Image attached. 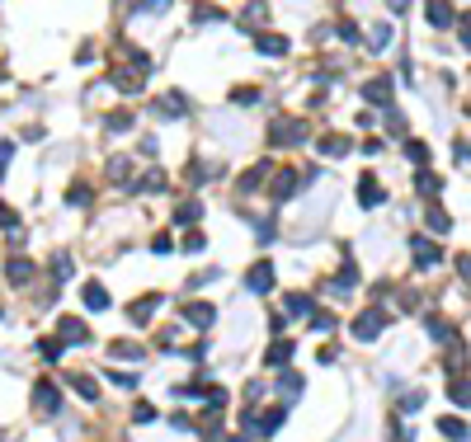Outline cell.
I'll use <instances>...</instances> for the list:
<instances>
[{"label": "cell", "instance_id": "1", "mask_svg": "<svg viewBox=\"0 0 471 442\" xmlns=\"http://www.w3.org/2000/svg\"><path fill=\"white\" fill-rule=\"evenodd\" d=\"M146 76H151V57H146V52H132L128 66H113V71H108V85H113V90H123V94H137V90L146 85Z\"/></svg>", "mask_w": 471, "mask_h": 442}, {"label": "cell", "instance_id": "2", "mask_svg": "<svg viewBox=\"0 0 471 442\" xmlns=\"http://www.w3.org/2000/svg\"><path fill=\"white\" fill-rule=\"evenodd\" d=\"M307 141V123L302 118H288V113H278L273 123H269V146H302Z\"/></svg>", "mask_w": 471, "mask_h": 442}, {"label": "cell", "instance_id": "3", "mask_svg": "<svg viewBox=\"0 0 471 442\" xmlns=\"http://www.w3.org/2000/svg\"><path fill=\"white\" fill-rule=\"evenodd\" d=\"M307 179H316V174L278 170V174H273V183H269V198H273V203H288V198H297V193H302V183H307Z\"/></svg>", "mask_w": 471, "mask_h": 442}, {"label": "cell", "instance_id": "4", "mask_svg": "<svg viewBox=\"0 0 471 442\" xmlns=\"http://www.w3.org/2000/svg\"><path fill=\"white\" fill-rule=\"evenodd\" d=\"M410 250H415V263H419V268H434V263H443V250H439L429 235H410Z\"/></svg>", "mask_w": 471, "mask_h": 442}, {"label": "cell", "instance_id": "5", "mask_svg": "<svg viewBox=\"0 0 471 442\" xmlns=\"http://www.w3.org/2000/svg\"><path fill=\"white\" fill-rule=\"evenodd\" d=\"M245 287L255 292V297H264V292H273V263L269 259H260L250 273H245Z\"/></svg>", "mask_w": 471, "mask_h": 442}, {"label": "cell", "instance_id": "6", "mask_svg": "<svg viewBox=\"0 0 471 442\" xmlns=\"http://www.w3.org/2000/svg\"><path fill=\"white\" fill-rule=\"evenodd\" d=\"M382 325H387V315L372 306V311H363L358 320H354V339H363V343H367V339H377V334H382Z\"/></svg>", "mask_w": 471, "mask_h": 442}, {"label": "cell", "instance_id": "7", "mask_svg": "<svg viewBox=\"0 0 471 442\" xmlns=\"http://www.w3.org/2000/svg\"><path fill=\"white\" fill-rule=\"evenodd\" d=\"M57 339L61 343H90V330H85V320H76V315H61L57 320Z\"/></svg>", "mask_w": 471, "mask_h": 442}, {"label": "cell", "instance_id": "8", "mask_svg": "<svg viewBox=\"0 0 471 442\" xmlns=\"http://www.w3.org/2000/svg\"><path fill=\"white\" fill-rule=\"evenodd\" d=\"M392 90H396V85H392L387 76H372V80L363 85V99H372L377 108H392Z\"/></svg>", "mask_w": 471, "mask_h": 442}, {"label": "cell", "instance_id": "9", "mask_svg": "<svg viewBox=\"0 0 471 442\" xmlns=\"http://www.w3.org/2000/svg\"><path fill=\"white\" fill-rule=\"evenodd\" d=\"M160 301H165L160 292H151V297H137V301H132V306H128V315H132V320H137V325H146V320H151V315L160 311Z\"/></svg>", "mask_w": 471, "mask_h": 442}, {"label": "cell", "instance_id": "10", "mask_svg": "<svg viewBox=\"0 0 471 442\" xmlns=\"http://www.w3.org/2000/svg\"><path fill=\"white\" fill-rule=\"evenodd\" d=\"M180 315L189 320V325H198V330L217 325V311H212V306H203V301H189V306H180Z\"/></svg>", "mask_w": 471, "mask_h": 442}, {"label": "cell", "instance_id": "11", "mask_svg": "<svg viewBox=\"0 0 471 442\" xmlns=\"http://www.w3.org/2000/svg\"><path fill=\"white\" fill-rule=\"evenodd\" d=\"M358 203H363V208H377V203H387V188L372 179V174H363V179H358Z\"/></svg>", "mask_w": 471, "mask_h": 442}, {"label": "cell", "instance_id": "12", "mask_svg": "<svg viewBox=\"0 0 471 442\" xmlns=\"http://www.w3.org/2000/svg\"><path fill=\"white\" fill-rule=\"evenodd\" d=\"M316 151H320V156H330V160H340V156H349V137H340V132H325V137L316 141Z\"/></svg>", "mask_w": 471, "mask_h": 442}, {"label": "cell", "instance_id": "13", "mask_svg": "<svg viewBox=\"0 0 471 442\" xmlns=\"http://www.w3.org/2000/svg\"><path fill=\"white\" fill-rule=\"evenodd\" d=\"M255 52L283 57V52H288V38H283V33H255Z\"/></svg>", "mask_w": 471, "mask_h": 442}, {"label": "cell", "instance_id": "14", "mask_svg": "<svg viewBox=\"0 0 471 442\" xmlns=\"http://www.w3.org/2000/svg\"><path fill=\"white\" fill-rule=\"evenodd\" d=\"M33 400H38L43 414H57V405H61V395H57L52 381H38V386H33Z\"/></svg>", "mask_w": 471, "mask_h": 442}, {"label": "cell", "instance_id": "15", "mask_svg": "<svg viewBox=\"0 0 471 442\" xmlns=\"http://www.w3.org/2000/svg\"><path fill=\"white\" fill-rule=\"evenodd\" d=\"M354 283H358V268H354V259H344V268L335 273L330 292H335V297H349V292H354Z\"/></svg>", "mask_w": 471, "mask_h": 442}, {"label": "cell", "instance_id": "16", "mask_svg": "<svg viewBox=\"0 0 471 442\" xmlns=\"http://www.w3.org/2000/svg\"><path fill=\"white\" fill-rule=\"evenodd\" d=\"M292 353H297V343H292V339H278V343L264 353V367H283V363H292Z\"/></svg>", "mask_w": 471, "mask_h": 442}, {"label": "cell", "instance_id": "17", "mask_svg": "<svg viewBox=\"0 0 471 442\" xmlns=\"http://www.w3.org/2000/svg\"><path fill=\"white\" fill-rule=\"evenodd\" d=\"M424 14H429V24H434V28H452V5H448V0H429Z\"/></svg>", "mask_w": 471, "mask_h": 442}, {"label": "cell", "instance_id": "18", "mask_svg": "<svg viewBox=\"0 0 471 442\" xmlns=\"http://www.w3.org/2000/svg\"><path fill=\"white\" fill-rule=\"evenodd\" d=\"M160 113H165V118H184V113H189V99H184L180 90H170V94H160Z\"/></svg>", "mask_w": 471, "mask_h": 442}, {"label": "cell", "instance_id": "19", "mask_svg": "<svg viewBox=\"0 0 471 442\" xmlns=\"http://www.w3.org/2000/svg\"><path fill=\"white\" fill-rule=\"evenodd\" d=\"M415 188L424 193V198H439V193H443V179H439L434 170H419V174H415Z\"/></svg>", "mask_w": 471, "mask_h": 442}, {"label": "cell", "instance_id": "20", "mask_svg": "<svg viewBox=\"0 0 471 442\" xmlns=\"http://www.w3.org/2000/svg\"><path fill=\"white\" fill-rule=\"evenodd\" d=\"M283 311H288V315H311L316 306H311L307 292H288V297H283Z\"/></svg>", "mask_w": 471, "mask_h": 442}, {"label": "cell", "instance_id": "21", "mask_svg": "<svg viewBox=\"0 0 471 442\" xmlns=\"http://www.w3.org/2000/svg\"><path fill=\"white\" fill-rule=\"evenodd\" d=\"M283 414H288V405H273V410H269L264 419H255V433H264V438H269V433L283 423Z\"/></svg>", "mask_w": 471, "mask_h": 442}, {"label": "cell", "instance_id": "22", "mask_svg": "<svg viewBox=\"0 0 471 442\" xmlns=\"http://www.w3.org/2000/svg\"><path fill=\"white\" fill-rule=\"evenodd\" d=\"M85 306H90V311H108V292H104V283H85Z\"/></svg>", "mask_w": 471, "mask_h": 442}, {"label": "cell", "instance_id": "23", "mask_svg": "<svg viewBox=\"0 0 471 442\" xmlns=\"http://www.w3.org/2000/svg\"><path fill=\"white\" fill-rule=\"evenodd\" d=\"M424 221H429V231H439V235H448V231H452V217H448V212L439 208V203H434V208L424 212Z\"/></svg>", "mask_w": 471, "mask_h": 442}, {"label": "cell", "instance_id": "24", "mask_svg": "<svg viewBox=\"0 0 471 442\" xmlns=\"http://www.w3.org/2000/svg\"><path fill=\"white\" fill-rule=\"evenodd\" d=\"M424 330H429V339H439V343H452V325H448V320H439V315H429V320H424Z\"/></svg>", "mask_w": 471, "mask_h": 442}, {"label": "cell", "instance_id": "25", "mask_svg": "<svg viewBox=\"0 0 471 442\" xmlns=\"http://www.w3.org/2000/svg\"><path fill=\"white\" fill-rule=\"evenodd\" d=\"M264 174H269V165H250V170L240 174V183H236V188H240V193H250V188H260V183H264Z\"/></svg>", "mask_w": 471, "mask_h": 442}, {"label": "cell", "instance_id": "26", "mask_svg": "<svg viewBox=\"0 0 471 442\" xmlns=\"http://www.w3.org/2000/svg\"><path fill=\"white\" fill-rule=\"evenodd\" d=\"M52 278H57V283H71V278H76V263H71V254H52Z\"/></svg>", "mask_w": 471, "mask_h": 442}, {"label": "cell", "instance_id": "27", "mask_svg": "<svg viewBox=\"0 0 471 442\" xmlns=\"http://www.w3.org/2000/svg\"><path fill=\"white\" fill-rule=\"evenodd\" d=\"M5 273H10V283H28V278H33V263H28L24 254H15V259H10V268H5Z\"/></svg>", "mask_w": 471, "mask_h": 442}, {"label": "cell", "instance_id": "28", "mask_svg": "<svg viewBox=\"0 0 471 442\" xmlns=\"http://www.w3.org/2000/svg\"><path fill=\"white\" fill-rule=\"evenodd\" d=\"M104 170H108V183H128V170H132V160H128V156H113V160L104 165Z\"/></svg>", "mask_w": 471, "mask_h": 442}, {"label": "cell", "instance_id": "29", "mask_svg": "<svg viewBox=\"0 0 471 442\" xmlns=\"http://www.w3.org/2000/svg\"><path fill=\"white\" fill-rule=\"evenodd\" d=\"M405 160H410V165H419V170H424V165H429V146H424V141H415V137H410V141H405Z\"/></svg>", "mask_w": 471, "mask_h": 442}, {"label": "cell", "instance_id": "30", "mask_svg": "<svg viewBox=\"0 0 471 442\" xmlns=\"http://www.w3.org/2000/svg\"><path fill=\"white\" fill-rule=\"evenodd\" d=\"M198 217H203L198 203H184V208H175V226H198Z\"/></svg>", "mask_w": 471, "mask_h": 442}, {"label": "cell", "instance_id": "31", "mask_svg": "<svg viewBox=\"0 0 471 442\" xmlns=\"http://www.w3.org/2000/svg\"><path fill=\"white\" fill-rule=\"evenodd\" d=\"M132 188H146V193H165V174H160V170H146V174H142V183H132Z\"/></svg>", "mask_w": 471, "mask_h": 442}, {"label": "cell", "instance_id": "32", "mask_svg": "<svg viewBox=\"0 0 471 442\" xmlns=\"http://www.w3.org/2000/svg\"><path fill=\"white\" fill-rule=\"evenodd\" d=\"M222 19H227V14H222L217 5H198V10H193V24H222Z\"/></svg>", "mask_w": 471, "mask_h": 442}, {"label": "cell", "instance_id": "33", "mask_svg": "<svg viewBox=\"0 0 471 442\" xmlns=\"http://www.w3.org/2000/svg\"><path fill=\"white\" fill-rule=\"evenodd\" d=\"M231 104H240V108L260 104V90H255V85H240V90H231Z\"/></svg>", "mask_w": 471, "mask_h": 442}, {"label": "cell", "instance_id": "34", "mask_svg": "<svg viewBox=\"0 0 471 442\" xmlns=\"http://www.w3.org/2000/svg\"><path fill=\"white\" fill-rule=\"evenodd\" d=\"M439 433H443V438H467V423H462V419H439Z\"/></svg>", "mask_w": 471, "mask_h": 442}, {"label": "cell", "instance_id": "35", "mask_svg": "<svg viewBox=\"0 0 471 442\" xmlns=\"http://www.w3.org/2000/svg\"><path fill=\"white\" fill-rule=\"evenodd\" d=\"M71 386H76L85 400H99V381H95V376H71Z\"/></svg>", "mask_w": 471, "mask_h": 442}, {"label": "cell", "instance_id": "36", "mask_svg": "<svg viewBox=\"0 0 471 442\" xmlns=\"http://www.w3.org/2000/svg\"><path fill=\"white\" fill-rule=\"evenodd\" d=\"M104 128H108V132H128V128H132V113H128V108L108 113V118H104Z\"/></svg>", "mask_w": 471, "mask_h": 442}, {"label": "cell", "instance_id": "37", "mask_svg": "<svg viewBox=\"0 0 471 442\" xmlns=\"http://www.w3.org/2000/svg\"><path fill=\"white\" fill-rule=\"evenodd\" d=\"M387 43H392V24H377V28H372V38H367V48H372V52H382Z\"/></svg>", "mask_w": 471, "mask_h": 442}, {"label": "cell", "instance_id": "38", "mask_svg": "<svg viewBox=\"0 0 471 442\" xmlns=\"http://www.w3.org/2000/svg\"><path fill=\"white\" fill-rule=\"evenodd\" d=\"M419 405H424V390H410V395H401V414H415Z\"/></svg>", "mask_w": 471, "mask_h": 442}, {"label": "cell", "instance_id": "39", "mask_svg": "<svg viewBox=\"0 0 471 442\" xmlns=\"http://www.w3.org/2000/svg\"><path fill=\"white\" fill-rule=\"evenodd\" d=\"M66 203H90V183H71L66 188Z\"/></svg>", "mask_w": 471, "mask_h": 442}, {"label": "cell", "instance_id": "40", "mask_svg": "<svg viewBox=\"0 0 471 442\" xmlns=\"http://www.w3.org/2000/svg\"><path fill=\"white\" fill-rule=\"evenodd\" d=\"M38 353H43L48 363H57V358H61V343H57V339H43V343H38Z\"/></svg>", "mask_w": 471, "mask_h": 442}, {"label": "cell", "instance_id": "41", "mask_svg": "<svg viewBox=\"0 0 471 442\" xmlns=\"http://www.w3.org/2000/svg\"><path fill=\"white\" fill-rule=\"evenodd\" d=\"M311 325L320 330V334H330V330H335V315H325V311H311Z\"/></svg>", "mask_w": 471, "mask_h": 442}, {"label": "cell", "instance_id": "42", "mask_svg": "<svg viewBox=\"0 0 471 442\" xmlns=\"http://www.w3.org/2000/svg\"><path fill=\"white\" fill-rule=\"evenodd\" d=\"M10 160H15V141H0V179H5V170H10Z\"/></svg>", "mask_w": 471, "mask_h": 442}, {"label": "cell", "instance_id": "43", "mask_svg": "<svg viewBox=\"0 0 471 442\" xmlns=\"http://www.w3.org/2000/svg\"><path fill=\"white\" fill-rule=\"evenodd\" d=\"M113 353H118V358H142V348L128 343V339H123V343H113Z\"/></svg>", "mask_w": 471, "mask_h": 442}, {"label": "cell", "instance_id": "44", "mask_svg": "<svg viewBox=\"0 0 471 442\" xmlns=\"http://www.w3.org/2000/svg\"><path fill=\"white\" fill-rule=\"evenodd\" d=\"M340 38H344V43H358L363 33H358V24H349V19H344V24H340Z\"/></svg>", "mask_w": 471, "mask_h": 442}, {"label": "cell", "instance_id": "45", "mask_svg": "<svg viewBox=\"0 0 471 442\" xmlns=\"http://www.w3.org/2000/svg\"><path fill=\"white\" fill-rule=\"evenodd\" d=\"M151 250H156V254H170V250H175V240H170V235H156V240H151Z\"/></svg>", "mask_w": 471, "mask_h": 442}, {"label": "cell", "instance_id": "46", "mask_svg": "<svg viewBox=\"0 0 471 442\" xmlns=\"http://www.w3.org/2000/svg\"><path fill=\"white\" fill-rule=\"evenodd\" d=\"M132 419H137V423H151V419H156V410H151V405H137V410H132Z\"/></svg>", "mask_w": 471, "mask_h": 442}, {"label": "cell", "instance_id": "47", "mask_svg": "<svg viewBox=\"0 0 471 442\" xmlns=\"http://www.w3.org/2000/svg\"><path fill=\"white\" fill-rule=\"evenodd\" d=\"M142 10L146 14H160V10H170V0H142Z\"/></svg>", "mask_w": 471, "mask_h": 442}, {"label": "cell", "instance_id": "48", "mask_svg": "<svg viewBox=\"0 0 471 442\" xmlns=\"http://www.w3.org/2000/svg\"><path fill=\"white\" fill-rule=\"evenodd\" d=\"M255 235H260V240H269V235H273V221H269V217H264V221H255Z\"/></svg>", "mask_w": 471, "mask_h": 442}, {"label": "cell", "instance_id": "49", "mask_svg": "<svg viewBox=\"0 0 471 442\" xmlns=\"http://www.w3.org/2000/svg\"><path fill=\"white\" fill-rule=\"evenodd\" d=\"M457 273H462V278L471 283V254H457Z\"/></svg>", "mask_w": 471, "mask_h": 442}, {"label": "cell", "instance_id": "50", "mask_svg": "<svg viewBox=\"0 0 471 442\" xmlns=\"http://www.w3.org/2000/svg\"><path fill=\"white\" fill-rule=\"evenodd\" d=\"M457 28H462V48H467V52H471V14H467V19H462V24H457Z\"/></svg>", "mask_w": 471, "mask_h": 442}, {"label": "cell", "instance_id": "51", "mask_svg": "<svg viewBox=\"0 0 471 442\" xmlns=\"http://www.w3.org/2000/svg\"><path fill=\"white\" fill-rule=\"evenodd\" d=\"M392 10L401 14V10H410V0H392Z\"/></svg>", "mask_w": 471, "mask_h": 442}, {"label": "cell", "instance_id": "52", "mask_svg": "<svg viewBox=\"0 0 471 442\" xmlns=\"http://www.w3.org/2000/svg\"><path fill=\"white\" fill-rule=\"evenodd\" d=\"M227 442H250V438H227Z\"/></svg>", "mask_w": 471, "mask_h": 442}]
</instances>
